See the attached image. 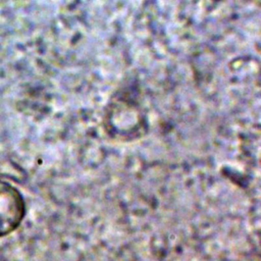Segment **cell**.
I'll return each instance as SVG.
<instances>
[{
  "mask_svg": "<svg viewBox=\"0 0 261 261\" xmlns=\"http://www.w3.org/2000/svg\"><path fill=\"white\" fill-rule=\"evenodd\" d=\"M22 194L8 181L0 179V238L14 231L25 215Z\"/></svg>",
  "mask_w": 261,
  "mask_h": 261,
  "instance_id": "1",
  "label": "cell"
}]
</instances>
